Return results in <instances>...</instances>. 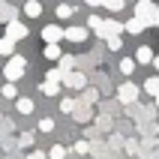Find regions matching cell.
<instances>
[{"label":"cell","instance_id":"cell-1","mask_svg":"<svg viewBox=\"0 0 159 159\" xmlns=\"http://www.w3.org/2000/svg\"><path fill=\"white\" fill-rule=\"evenodd\" d=\"M24 69H27V60L21 57V54H12L6 60V66H3V75H6V81H18L21 75H24Z\"/></svg>","mask_w":159,"mask_h":159},{"label":"cell","instance_id":"cell-2","mask_svg":"<svg viewBox=\"0 0 159 159\" xmlns=\"http://www.w3.org/2000/svg\"><path fill=\"white\" fill-rule=\"evenodd\" d=\"M135 15L144 18L147 27H156V18H159V6H153V0H138V6H135Z\"/></svg>","mask_w":159,"mask_h":159},{"label":"cell","instance_id":"cell-3","mask_svg":"<svg viewBox=\"0 0 159 159\" xmlns=\"http://www.w3.org/2000/svg\"><path fill=\"white\" fill-rule=\"evenodd\" d=\"M99 39H108V36H117V33H126V27L120 24V21H114V18H102V27L96 30Z\"/></svg>","mask_w":159,"mask_h":159},{"label":"cell","instance_id":"cell-4","mask_svg":"<svg viewBox=\"0 0 159 159\" xmlns=\"http://www.w3.org/2000/svg\"><path fill=\"white\" fill-rule=\"evenodd\" d=\"M138 93H141V90L135 87L132 81H123V84H120V87H117V99H120V102H123V105H132L135 99H138Z\"/></svg>","mask_w":159,"mask_h":159},{"label":"cell","instance_id":"cell-5","mask_svg":"<svg viewBox=\"0 0 159 159\" xmlns=\"http://www.w3.org/2000/svg\"><path fill=\"white\" fill-rule=\"evenodd\" d=\"M63 87H72V90H84L87 87V78H84V72H66L63 75Z\"/></svg>","mask_w":159,"mask_h":159},{"label":"cell","instance_id":"cell-6","mask_svg":"<svg viewBox=\"0 0 159 159\" xmlns=\"http://www.w3.org/2000/svg\"><path fill=\"white\" fill-rule=\"evenodd\" d=\"M6 36H9V39H15V42L27 39V24H24V21H18V18H15V21H9V24H6Z\"/></svg>","mask_w":159,"mask_h":159},{"label":"cell","instance_id":"cell-7","mask_svg":"<svg viewBox=\"0 0 159 159\" xmlns=\"http://www.w3.org/2000/svg\"><path fill=\"white\" fill-rule=\"evenodd\" d=\"M42 39L45 42H60V39H66V30L60 24H45L42 27Z\"/></svg>","mask_w":159,"mask_h":159},{"label":"cell","instance_id":"cell-8","mask_svg":"<svg viewBox=\"0 0 159 159\" xmlns=\"http://www.w3.org/2000/svg\"><path fill=\"white\" fill-rule=\"evenodd\" d=\"M87 27H78V24H75V27H66V39H69V42H84V39H87Z\"/></svg>","mask_w":159,"mask_h":159},{"label":"cell","instance_id":"cell-9","mask_svg":"<svg viewBox=\"0 0 159 159\" xmlns=\"http://www.w3.org/2000/svg\"><path fill=\"white\" fill-rule=\"evenodd\" d=\"M126 33H132V36H138V33H141V30H144V27H147V21H144V18H138V15H132V18H129V21H126Z\"/></svg>","mask_w":159,"mask_h":159},{"label":"cell","instance_id":"cell-10","mask_svg":"<svg viewBox=\"0 0 159 159\" xmlns=\"http://www.w3.org/2000/svg\"><path fill=\"white\" fill-rule=\"evenodd\" d=\"M72 117H75L78 123H87L90 117H93V111H90V102H78V108L72 111Z\"/></svg>","mask_w":159,"mask_h":159},{"label":"cell","instance_id":"cell-11","mask_svg":"<svg viewBox=\"0 0 159 159\" xmlns=\"http://www.w3.org/2000/svg\"><path fill=\"white\" fill-rule=\"evenodd\" d=\"M24 15L27 18H39L42 15V3H39V0H27L24 3Z\"/></svg>","mask_w":159,"mask_h":159},{"label":"cell","instance_id":"cell-12","mask_svg":"<svg viewBox=\"0 0 159 159\" xmlns=\"http://www.w3.org/2000/svg\"><path fill=\"white\" fill-rule=\"evenodd\" d=\"M12 54H15V39L3 36L0 39V57H12Z\"/></svg>","mask_w":159,"mask_h":159},{"label":"cell","instance_id":"cell-13","mask_svg":"<svg viewBox=\"0 0 159 159\" xmlns=\"http://www.w3.org/2000/svg\"><path fill=\"white\" fill-rule=\"evenodd\" d=\"M45 57H48V60H60V57H63L60 42H45Z\"/></svg>","mask_w":159,"mask_h":159},{"label":"cell","instance_id":"cell-14","mask_svg":"<svg viewBox=\"0 0 159 159\" xmlns=\"http://www.w3.org/2000/svg\"><path fill=\"white\" fill-rule=\"evenodd\" d=\"M39 90H42L45 96H57V93H60V81H48V78H45Z\"/></svg>","mask_w":159,"mask_h":159},{"label":"cell","instance_id":"cell-15","mask_svg":"<svg viewBox=\"0 0 159 159\" xmlns=\"http://www.w3.org/2000/svg\"><path fill=\"white\" fill-rule=\"evenodd\" d=\"M135 60H138V63H153V48H150V45H141L138 54H135Z\"/></svg>","mask_w":159,"mask_h":159},{"label":"cell","instance_id":"cell-16","mask_svg":"<svg viewBox=\"0 0 159 159\" xmlns=\"http://www.w3.org/2000/svg\"><path fill=\"white\" fill-rule=\"evenodd\" d=\"M144 93H150L153 99L159 96V75H153V78H147V81H144Z\"/></svg>","mask_w":159,"mask_h":159},{"label":"cell","instance_id":"cell-17","mask_svg":"<svg viewBox=\"0 0 159 159\" xmlns=\"http://www.w3.org/2000/svg\"><path fill=\"white\" fill-rule=\"evenodd\" d=\"M15 108L21 111V114H33V99H27V96H21L15 102Z\"/></svg>","mask_w":159,"mask_h":159},{"label":"cell","instance_id":"cell-18","mask_svg":"<svg viewBox=\"0 0 159 159\" xmlns=\"http://www.w3.org/2000/svg\"><path fill=\"white\" fill-rule=\"evenodd\" d=\"M135 66H138V60H132V57H123V60H120V72H123V75H132Z\"/></svg>","mask_w":159,"mask_h":159},{"label":"cell","instance_id":"cell-19","mask_svg":"<svg viewBox=\"0 0 159 159\" xmlns=\"http://www.w3.org/2000/svg\"><path fill=\"white\" fill-rule=\"evenodd\" d=\"M57 63H60V69H63V72H72V69H75V57H72V54H63Z\"/></svg>","mask_w":159,"mask_h":159},{"label":"cell","instance_id":"cell-20","mask_svg":"<svg viewBox=\"0 0 159 159\" xmlns=\"http://www.w3.org/2000/svg\"><path fill=\"white\" fill-rule=\"evenodd\" d=\"M75 108H78V102H75V99H69V96L60 99V111H63V114H72Z\"/></svg>","mask_w":159,"mask_h":159},{"label":"cell","instance_id":"cell-21","mask_svg":"<svg viewBox=\"0 0 159 159\" xmlns=\"http://www.w3.org/2000/svg\"><path fill=\"white\" fill-rule=\"evenodd\" d=\"M0 93H3V96H6V99H15V96H18V87H15V81H6Z\"/></svg>","mask_w":159,"mask_h":159},{"label":"cell","instance_id":"cell-22","mask_svg":"<svg viewBox=\"0 0 159 159\" xmlns=\"http://www.w3.org/2000/svg\"><path fill=\"white\" fill-rule=\"evenodd\" d=\"M48 159H66V147L63 144H54L51 150H48Z\"/></svg>","mask_w":159,"mask_h":159},{"label":"cell","instance_id":"cell-23","mask_svg":"<svg viewBox=\"0 0 159 159\" xmlns=\"http://www.w3.org/2000/svg\"><path fill=\"white\" fill-rule=\"evenodd\" d=\"M0 21H3V24L15 21V9H9V6H0Z\"/></svg>","mask_w":159,"mask_h":159},{"label":"cell","instance_id":"cell-24","mask_svg":"<svg viewBox=\"0 0 159 159\" xmlns=\"http://www.w3.org/2000/svg\"><path fill=\"white\" fill-rule=\"evenodd\" d=\"M63 75H66V72H63L60 66H54V69H48V75H45V78H48V81H60V84H63Z\"/></svg>","mask_w":159,"mask_h":159},{"label":"cell","instance_id":"cell-25","mask_svg":"<svg viewBox=\"0 0 159 159\" xmlns=\"http://www.w3.org/2000/svg\"><path fill=\"white\" fill-rule=\"evenodd\" d=\"M105 42H108V48H111V51H120V48H123V39H120V33H117V36H108Z\"/></svg>","mask_w":159,"mask_h":159},{"label":"cell","instance_id":"cell-26","mask_svg":"<svg viewBox=\"0 0 159 159\" xmlns=\"http://www.w3.org/2000/svg\"><path fill=\"white\" fill-rule=\"evenodd\" d=\"M72 12H75V9H72L69 3H60V6H57V18H72Z\"/></svg>","mask_w":159,"mask_h":159},{"label":"cell","instance_id":"cell-27","mask_svg":"<svg viewBox=\"0 0 159 159\" xmlns=\"http://www.w3.org/2000/svg\"><path fill=\"white\" fill-rule=\"evenodd\" d=\"M102 6H105L108 12H120V9H123V0H105Z\"/></svg>","mask_w":159,"mask_h":159},{"label":"cell","instance_id":"cell-28","mask_svg":"<svg viewBox=\"0 0 159 159\" xmlns=\"http://www.w3.org/2000/svg\"><path fill=\"white\" fill-rule=\"evenodd\" d=\"M54 129V120L51 117H42V120H39V132H51Z\"/></svg>","mask_w":159,"mask_h":159},{"label":"cell","instance_id":"cell-29","mask_svg":"<svg viewBox=\"0 0 159 159\" xmlns=\"http://www.w3.org/2000/svg\"><path fill=\"white\" fill-rule=\"evenodd\" d=\"M87 27H90V30H99V27H102V18H99V15H90L87 18Z\"/></svg>","mask_w":159,"mask_h":159},{"label":"cell","instance_id":"cell-30","mask_svg":"<svg viewBox=\"0 0 159 159\" xmlns=\"http://www.w3.org/2000/svg\"><path fill=\"white\" fill-rule=\"evenodd\" d=\"M81 102H96V90L87 87V90H84V96H81Z\"/></svg>","mask_w":159,"mask_h":159},{"label":"cell","instance_id":"cell-31","mask_svg":"<svg viewBox=\"0 0 159 159\" xmlns=\"http://www.w3.org/2000/svg\"><path fill=\"white\" fill-rule=\"evenodd\" d=\"M18 144H21V147H33V132H24Z\"/></svg>","mask_w":159,"mask_h":159},{"label":"cell","instance_id":"cell-32","mask_svg":"<svg viewBox=\"0 0 159 159\" xmlns=\"http://www.w3.org/2000/svg\"><path fill=\"white\" fill-rule=\"evenodd\" d=\"M87 150H90V144H87V141H78V144H75V153H81V156H84Z\"/></svg>","mask_w":159,"mask_h":159},{"label":"cell","instance_id":"cell-33","mask_svg":"<svg viewBox=\"0 0 159 159\" xmlns=\"http://www.w3.org/2000/svg\"><path fill=\"white\" fill-rule=\"evenodd\" d=\"M27 159H48V153H42V150H30V153H27Z\"/></svg>","mask_w":159,"mask_h":159},{"label":"cell","instance_id":"cell-34","mask_svg":"<svg viewBox=\"0 0 159 159\" xmlns=\"http://www.w3.org/2000/svg\"><path fill=\"white\" fill-rule=\"evenodd\" d=\"M84 3H87V6H102L105 0H84Z\"/></svg>","mask_w":159,"mask_h":159},{"label":"cell","instance_id":"cell-35","mask_svg":"<svg viewBox=\"0 0 159 159\" xmlns=\"http://www.w3.org/2000/svg\"><path fill=\"white\" fill-rule=\"evenodd\" d=\"M153 66H156V72H159V57H153Z\"/></svg>","mask_w":159,"mask_h":159},{"label":"cell","instance_id":"cell-36","mask_svg":"<svg viewBox=\"0 0 159 159\" xmlns=\"http://www.w3.org/2000/svg\"><path fill=\"white\" fill-rule=\"evenodd\" d=\"M156 27H159V18H156Z\"/></svg>","mask_w":159,"mask_h":159},{"label":"cell","instance_id":"cell-37","mask_svg":"<svg viewBox=\"0 0 159 159\" xmlns=\"http://www.w3.org/2000/svg\"><path fill=\"white\" fill-rule=\"evenodd\" d=\"M156 105H159V96H156Z\"/></svg>","mask_w":159,"mask_h":159}]
</instances>
